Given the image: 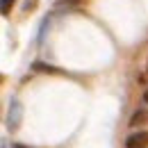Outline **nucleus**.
<instances>
[{
  "instance_id": "nucleus-5",
  "label": "nucleus",
  "mask_w": 148,
  "mask_h": 148,
  "mask_svg": "<svg viewBox=\"0 0 148 148\" xmlns=\"http://www.w3.org/2000/svg\"><path fill=\"white\" fill-rule=\"evenodd\" d=\"M12 7H14V0H0V14H9Z\"/></svg>"
},
{
  "instance_id": "nucleus-8",
  "label": "nucleus",
  "mask_w": 148,
  "mask_h": 148,
  "mask_svg": "<svg viewBox=\"0 0 148 148\" xmlns=\"http://www.w3.org/2000/svg\"><path fill=\"white\" fill-rule=\"evenodd\" d=\"M146 100H148V93H146Z\"/></svg>"
},
{
  "instance_id": "nucleus-2",
  "label": "nucleus",
  "mask_w": 148,
  "mask_h": 148,
  "mask_svg": "<svg viewBox=\"0 0 148 148\" xmlns=\"http://www.w3.org/2000/svg\"><path fill=\"white\" fill-rule=\"evenodd\" d=\"M125 146L128 148H146L148 146V130H139V132L130 134L125 139Z\"/></svg>"
},
{
  "instance_id": "nucleus-3",
  "label": "nucleus",
  "mask_w": 148,
  "mask_h": 148,
  "mask_svg": "<svg viewBox=\"0 0 148 148\" xmlns=\"http://www.w3.org/2000/svg\"><path fill=\"white\" fill-rule=\"evenodd\" d=\"M146 121H148V112H137V114L130 119V125H132V128H139V125L146 123Z\"/></svg>"
},
{
  "instance_id": "nucleus-4",
  "label": "nucleus",
  "mask_w": 148,
  "mask_h": 148,
  "mask_svg": "<svg viewBox=\"0 0 148 148\" xmlns=\"http://www.w3.org/2000/svg\"><path fill=\"white\" fill-rule=\"evenodd\" d=\"M32 69L39 71V73H57V71H59V69H55V66H50V64H41V62H34Z\"/></svg>"
},
{
  "instance_id": "nucleus-6",
  "label": "nucleus",
  "mask_w": 148,
  "mask_h": 148,
  "mask_svg": "<svg viewBox=\"0 0 148 148\" xmlns=\"http://www.w3.org/2000/svg\"><path fill=\"white\" fill-rule=\"evenodd\" d=\"M12 148H27V146H23V144H14Z\"/></svg>"
},
{
  "instance_id": "nucleus-7",
  "label": "nucleus",
  "mask_w": 148,
  "mask_h": 148,
  "mask_svg": "<svg viewBox=\"0 0 148 148\" xmlns=\"http://www.w3.org/2000/svg\"><path fill=\"white\" fill-rule=\"evenodd\" d=\"M0 82H2V75H0Z\"/></svg>"
},
{
  "instance_id": "nucleus-1",
  "label": "nucleus",
  "mask_w": 148,
  "mask_h": 148,
  "mask_svg": "<svg viewBox=\"0 0 148 148\" xmlns=\"http://www.w3.org/2000/svg\"><path fill=\"white\" fill-rule=\"evenodd\" d=\"M21 121H23V105H21L18 98H12L9 112H7V128L9 130H18Z\"/></svg>"
}]
</instances>
